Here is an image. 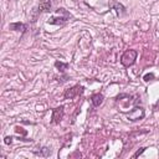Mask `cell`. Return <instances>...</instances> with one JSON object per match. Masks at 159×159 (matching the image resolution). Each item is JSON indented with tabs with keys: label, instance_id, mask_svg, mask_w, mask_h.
I'll list each match as a JSON object with an SVG mask.
<instances>
[{
	"label": "cell",
	"instance_id": "1",
	"mask_svg": "<svg viewBox=\"0 0 159 159\" xmlns=\"http://www.w3.org/2000/svg\"><path fill=\"white\" fill-rule=\"evenodd\" d=\"M137 51L135 50H128L126 51L124 54L122 55L121 57V63L124 66V67H129L132 65H134L135 60H137Z\"/></svg>",
	"mask_w": 159,
	"mask_h": 159
},
{
	"label": "cell",
	"instance_id": "6",
	"mask_svg": "<svg viewBox=\"0 0 159 159\" xmlns=\"http://www.w3.org/2000/svg\"><path fill=\"white\" fill-rule=\"evenodd\" d=\"M91 100H92V104L94 107H98V106L102 104V102H103V96H102L101 93H94L92 97H91Z\"/></svg>",
	"mask_w": 159,
	"mask_h": 159
},
{
	"label": "cell",
	"instance_id": "11",
	"mask_svg": "<svg viewBox=\"0 0 159 159\" xmlns=\"http://www.w3.org/2000/svg\"><path fill=\"white\" fill-rule=\"evenodd\" d=\"M15 132H16L18 134H21V135H26V134H28V131L24 129V128H21V127H19V126L15 127Z\"/></svg>",
	"mask_w": 159,
	"mask_h": 159
},
{
	"label": "cell",
	"instance_id": "3",
	"mask_svg": "<svg viewBox=\"0 0 159 159\" xmlns=\"http://www.w3.org/2000/svg\"><path fill=\"white\" fill-rule=\"evenodd\" d=\"M143 117H144V109L142 107H134L129 113H128V118H129V121H138V119H142Z\"/></svg>",
	"mask_w": 159,
	"mask_h": 159
},
{
	"label": "cell",
	"instance_id": "12",
	"mask_svg": "<svg viewBox=\"0 0 159 159\" xmlns=\"http://www.w3.org/2000/svg\"><path fill=\"white\" fill-rule=\"evenodd\" d=\"M143 80H144L146 82H149V81H152V80H154V75L153 73H147V75H144Z\"/></svg>",
	"mask_w": 159,
	"mask_h": 159
},
{
	"label": "cell",
	"instance_id": "2",
	"mask_svg": "<svg viewBox=\"0 0 159 159\" xmlns=\"http://www.w3.org/2000/svg\"><path fill=\"white\" fill-rule=\"evenodd\" d=\"M83 91H85V88H83L82 86H73L72 88H69V90H66V92H65V98L66 100H72V98H75L76 96H78V94H81L83 93Z\"/></svg>",
	"mask_w": 159,
	"mask_h": 159
},
{
	"label": "cell",
	"instance_id": "10",
	"mask_svg": "<svg viewBox=\"0 0 159 159\" xmlns=\"http://www.w3.org/2000/svg\"><path fill=\"white\" fill-rule=\"evenodd\" d=\"M55 66L57 67L60 71H65V70H67V67H69V63H63L61 61H56L55 62Z\"/></svg>",
	"mask_w": 159,
	"mask_h": 159
},
{
	"label": "cell",
	"instance_id": "5",
	"mask_svg": "<svg viewBox=\"0 0 159 159\" xmlns=\"http://www.w3.org/2000/svg\"><path fill=\"white\" fill-rule=\"evenodd\" d=\"M70 19V16H63V18H51L49 20V24H52V25H61V24H65V22Z\"/></svg>",
	"mask_w": 159,
	"mask_h": 159
},
{
	"label": "cell",
	"instance_id": "4",
	"mask_svg": "<svg viewBox=\"0 0 159 159\" xmlns=\"http://www.w3.org/2000/svg\"><path fill=\"white\" fill-rule=\"evenodd\" d=\"M63 106H61V107H57L55 108L54 111H52V122L54 123H60L63 117V113H65V111H63Z\"/></svg>",
	"mask_w": 159,
	"mask_h": 159
},
{
	"label": "cell",
	"instance_id": "14",
	"mask_svg": "<svg viewBox=\"0 0 159 159\" xmlns=\"http://www.w3.org/2000/svg\"><path fill=\"white\" fill-rule=\"evenodd\" d=\"M144 150H146V148H141V149H139V150H137V152H135L134 153V158H137V157H139V156H141V154L143 153V152H144Z\"/></svg>",
	"mask_w": 159,
	"mask_h": 159
},
{
	"label": "cell",
	"instance_id": "9",
	"mask_svg": "<svg viewBox=\"0 0 159 159\" xmlns=\"http://www.w3.org/2000/svg\"><path fill=\"white\" fill-rule=\"evenodd\" d=\"M109 6H111V7H115L118 14L122 13V11H124V6L122 5V4L117 3V1H111V3H109Z\"/></svg>",
	"mask_w": 159,
	"mask_h": 159
},
{
	"label": "cell",
	"instance_id": "7",
	"mask_svg": "<svg viewBox=\"0 0 159 159\" xmlns=\"http://www.w3.org/2000/svg\"><path fill=\"white\" fill-rule=\"evenodd\" d=\"M10 30H15V31H24L26 29V25H24L22 22H13L9 25Z\"/></svg>",
	"mask_w": 159,
	"mask_h": 159
},
{
	"label": "cell",
	"instance_id": "13",
	"mask_svg": "<svg viewBox=\"0 0 159 159\" xmlns=\"http://www.w3.org/2000/svg\"><path fill=\"white\" fill-rule=\"evenodd\" d=\"M4 143H5V144H11V143H13V137H9V135L5 137V139H4Z\"/></svg>",
	"mask_w": 159,
	"mask_h": 159
},
{
	"label": "cell",
	"instance_id": "8",
	"mask_svg": "<svg viewBox=\"0 0 159 159\" xmlns=\"http://www.w3.org/2000/svg\"><path fill=\"white\" fill-rule=\"evenodd\" d=\"M50 7H51V1L50 0H42L40 4V6H39V11H49L50 10Z\"/></svg>",
	"mask_w": 159,
	"mask_h": 159
}]
</instances>
